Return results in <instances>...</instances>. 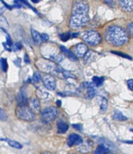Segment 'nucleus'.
<instances>
[{"instance_id": "nucleus-22", "label": "nucleus", "mask_w": 133, "mask_h": 154, "mask_svg": "<svg viewBox=\"0 0 133 154\" xmlns=\"http://www.w3.org/2000/svg\"><path fill=\"white\" fill-rule=\"evenodd\" d=\"M0 66L1 69L3 72H6L8 70V64H7V60L6 58H2L0 59Z\"/></svg>"}, {"instance_id": "nucleus-11", "label": "nucleus", "mask_w": 133, "mask_h": 154, "mask_svg": "<svg viewBox=\"0 0 133 154\" xmlns=\"http://www.w3.org/2000/svg\"><path fill=\"white\" fill-rule=\"evenodd\" d=\"M85 87L87 89V93H86V95H87V98L89 99H92L94 97L96 94V87L94 86V84L93 83H84Z\"/></svg>"}, {"instance_id": "nucleus-18", "label": "nucleus", "mask_w": 133, "mask_h": 154, "mask_svg": "<svg viewBox=\"0 0 133 154\" xmlns=\"http://www.w3.org/2000/svg\"><path fill=\"white\" fill-rule=\"evenodd\" d=\"M107 152H109V149L103 144H100L94 151V154H107Z\"/></svg>"}, {"instance_id": "nucleus-43", "label": "nucleus", "mask_w": 133, "mask_h": 154, "mask_svg": "<svg viewBox=\"0 0 133 154\" xmlns=\"http://www.w3.org/2000/svg\"><path fill=\"white\" fill-rule=\"evenodd\" d=\"M61 100H57V105L58 106V107H60L61 106Z\"/></svg>"}, {"instance_id": "nucleus-30", "label": "nucleus", "mask_w": 133, "mask_h": 154, "mask_svg": "<svg viewBox=\"0 0 133 154\" xmlns=\"http://www.w3.org/2000/svg\"><path fill=\"white\" fill-rule=\"evenodd\" d=\"M112 53H114V54H115V55H119V56L123 57V58H128L129 60H131V58L129 56V55H125V54H123V53L120 52V51H112Z\"/></svg>"}, {"instance_id": "nucleus-16", "label": "nucleus", "mask_w": 133, "mask_h": 154, "mask_svg": "<svg viewBox=\"0 0 133 154\" xmlns=\"http://www.w3.org/2000/svg\"><path fill=\"white\" fill-rule=\"evenodd\" d=\"M113 119L116 121H120V122H125L128 120V118L122 114V112L118 111H114L113 113Z\"/></svg>"}, {"instance_id": "nucleus-10", "label": "nucleus", "mask_w": 133, "mask_h": 154, "mask_svg": "<svg viewBox=\"0 0 133 154\" xmlns=\"http://www.w3.org/2000/svg\"><path fill=\"white\" fill-rule=\"evenodd\" d=\"M121 9L125 12H131L133 10V0H118Z\"/></svg>"}, {"instance_id": "nucleus-37", "label": "nucleus", "mask_w": 133, "mask_h": 154, "mask_svg": "<svg viewBox=\"0 0 133 154\" xmlns=\"http://www.w3.org/2000/svg\"><path fill=\"white\" fill-rule=\"evenodd\" d=\"M73 127L74 128H76V129L79 130V131H82V126L79 124H73Z\"/></svg>"}, {"instance_id": "nucleus-4", "label": "nucleus", "mask_w": 133, "mask_h": 154, "mask_svg": "<svg viewBox=\"0 0 133 154\" xmlns=\"http://www.w3.org/2000/svg\"><path fill=\"white\" fill-rule=\"evenodd\" d=\"M82 39L90 46H96L101 42V36L94 30H86L82 34Z\"/></svg>"}, {"instance_id": "nucleus-33", "label": "nucleus", "mask_w": 133, "mask_h": 154, "mask_svg": "<svg viewBox=\"0 0 133 154\" xmlns=\"http://www.w3.org/2000/svg\"><path fill=\"white\" fill-rule=\"evenodd\" d=\"M41 38L42 42H48L49 39V36L47 34H41Z\"/></svg>"}, {"instance_id": "nucleus-36", "label": "nucleus", "mask_w": 133, "mask_h": 154, "mask_svg": "<svg viewBox=\"0 0 133 154\" xmlns=\"http://www.w3.org/2000/svg\"><path fill=\"white\" fill-rule=\"evenodd\" d=\"M2 46H3L4 48L6 49V51H12V48L10 47V46H9V45H8L6 42H3V43H2Z\"/></svg>"}, {"instance_id": "nucleus-21", "label": "nucleus", "mask_w": 133, "mask_h": 154, "mask_svg": "<svg viewBox=\"0 0 133 154\" xmlns=\"http://www.w3.org/2000/svg\"><path fill=\"white\" fill-rule=\"evenodd\" d=\"M93 83L95 87H101L104 82V78L102 76H94L93 77Z\"/></svg>"}, {"instance_id": "nucleus-26", "label": "nucleus", "mask_w": 133, "mask_h": 154, "mask_svg": "<svg viewBox=\"0 0 133 154\" xmlns=\"http://www.w3.org/2000/svg\"><path fill=\"white\" fill-rule=\"evenodd\" d=\"M107 100L106 98H102L101 102V111L102 112H104L107 110Z\"/></svg>"}, {"instance_id": "nucleus-14", "label": "nucleus", "mask_w": 133, "mask_h": 154, "mask_svg": "<svg viewBox=\"0 0 133 154\" xmlns=\"http://www.w3.org/2000/svg\"><path fill=\"white\" fill-rule=\"evenodd\" d=\"M60 50L64 55H66V56L71 61H74V62H75V61L77 60V58L74 55V54H73L70 50L67 49L66 48L64 47V46H60Z\"/></svg>"}, {"instance_id": "nucleus-3", "label": "nucleus", "mask_w": 133, "mask_h": 154, "mask_svg": "<svg viewBox=\"0 0 133 154\" xmlns=\"http://www.w3.org/2000/svg\"><path fill=\"white\" fill-rule=\"evenodd\" d=\"M16 115L20 120L26 122H32L36 119L34 114L30 107L27 105V103H20L16 109Z\"/></svg>"}, {"instance_id": "nucleus-38", "label": "nucleus", "mask_w": 133, "mask_h": 154, "mask_svg": "<svg viewBox=\"0 0 133 154\" xmlns=\"http://www.w3.org/2000/svg\"><path fill=\"white\" fill-rule=\"evenodd\" d=\"M105 3L107 4L109 6H111V7H113L114 6V0H104Z\"/></svg>"}, {"instance_id": "nucleus-7", "label": "nucleus", "mask_w": 133, "mask_h": 154, "mask_svg": "<svg viewBox=\"0 0 133 154\" xmlns=\"http://www.w3.org/2000/svg\"><path fill=\"white\" fill-rule=\"evenodd\" d=\"M45 87L48 90H54L56 88V79L53 75H46L43 77Z\"/></svg>"}, {"instance_id": "nucleus-31", "label": "nucleus", "mask_w": 133, "mask_h": 154, "mask_svg": "<svg viewBox=\"0 0 133 154\" xmlns=\"http://www.w3.org/2000/svg\"><path fill=\"white\" fill-rule=\"evenodd\" d=\"M13 63L17 67H20L21 66V58H17L15 60H13Z\"/></svg>"}, {"instance_id": "nucleus-8", "label": "nucleus", "mask_w": 133, "mask_h": 154, "mask_svg": "<svg viewBox=\"0 0 133 154\" xmlns=\"http://www.w3.org/2000/svg\"><path fill=\"white\" fill-rule=\"evenodd\" d=\"M82 139L80 135L78 134L73 133L68 137L67 144L69 146H79L82 143Z\"/></svg>"}, {"instance_id": "nucleus-6", "label": "nucleus", "mask_w": 133, "mask_h": 154, "mask_svg": "<svg viewBox=\"0 0 133 154\" xmlns=\"http://www.w3.org/2000/svg\"><path fill=\"white\" fill-rule=\"evenodd\" d=\"M71 51L74 54V55L76 58L77 57L78 58H82L86 55V53L88 51V48H87V46L85 44L79 43L78 45H75L73 48V50Z\"/></svg>"}, {"instance_id": "nucleus-45", "label": "nucleus", "mask_w": 133, "mask_h": 154, "mask_svg": "<svg viewBox=\"0 0 133 154\" xmlns=\"http://www.w3.org/2000/svg\"><path fill=\"white\" fill-rule=\"evenodd\" d=\"M107 154H114V153H112V152H107Z\"/></svg>"}, {"instance_id": "nucleus-25", "label": "nucleus", "mask_w": 133, "mask_h": 154, "mask_svg": "<svg viewBox=\"0 0 133 154\" xmlns=\"http://www.w3.org/2000/svg\"><path fill=\"white\" fill-rule=\"evenodd\" d=\"M41 80V75L38 72H35L32 77V81L35 83H38Z\"/></svg>"}, {"instance_id": "nucleus-44", "label": "nucleus", "mask_w": 133, "mask_h": 154, "mask_svg": "<svg viewBox=\"0 0 133 154\" xmlns=\"http://www.w3.org/2000/svg\"><path fill=\"white\" fill-rule=\"evenodd\" d=\"M41 154H51V152H42Z\"/></svg>"}, {"instance_id": "nucleus-41", "label": "nucleus", "mask_w": 133, "mask_h": 154, "mask_svg": "<svg viewBox=\"0 0 133 154\" xmlns=\"http://www.w3.org/2000/svg\"><path fill=\"white\" fill-rule=\"evenodd\" d=\"M4 11H5V7H0V15H2Z\"/></svg>"}, {"instance_id": "nucleus-13", "label": "nucleus", "mask_w": 133, "mask_h": 154, "mask_svg": "<svg viewBox=\"0 0 133 154\" xmlns=\"http://www.w3.org/2000/svg\"><path fill=\"white\" fill-rule=\"evenodd\" d=\"M69 129V125L66 122L62 120H59L57 123V132L58 133H65Z\"/></svg>"}, {"instance_id": "nucleus-15", "label": "nucleus", "mask_w": 133, "mask_h": 154, "mask_svg": "<svg viewBox=\"0 0 133 154\" xmlns=\"http://www.w3.org/2000/svg\"><path fill=\"white\" fill-rule=\"evenodd\" d=\"M17 100L18 104H20V103H27L26 93H25V90H23V88L21 89L19 94H17Z\"/></svg>"}, {"instance_id": "nucleus-42", "label": "nucleus", "mask_w": 133, "mask_h": 154, "mask_svg": "<svg viewBox=\"0 0 133 154\" xmlns=\"http://www.w3.org/2000/svg\"><path fill=\"white\" fill-rule=\"evenodd\" d=\"M40 1H41V0H31V2H34V3H38Z\"/></svg>"}, {"instance_id": "nucleus-39", "label": "nucleus", "mask_w": 133, "mask_h": 154, "mask_svg": "<svg viewBox=\"0 0 133 154\" xmlns=\"http://www.w3.org/2000/svg\"><path fill=\"white\" fill-rule=\"evenodd\" d=\"M24 62L26 64H30V58H29L28 55H26V54H25L24 55Z\"/></svg>"}, {"instance_id": "nucleus-20", "label": "nucleus", "mask_w": 133, "mask_h": 154, "mask_svg": "<svg viewBox=\"0 0 133 154\" xmlns=\"http://www.w3.org/2000/svg\"><path fill=\"white\" fill-rule=\"evenodd\" d=\"M9 23L2 15H0V28L6 33V30L9 29Z\"/></svg>"}, {"instance_id": "nucleus-17", "label": "nucleus", "mask_w": 133, "mask_h": 154, "mask_svg": "<svg viewBox=\"0 0 133 154\" xmlns=\"http://www.w3.org/2000/svg\"><path fill=\"white\" fill-rule=\"evenodd\" d=\"M0 140H3V141H6L8 144L10 145L11 147H13V148L16 149H22V145L20 143L17 141H14V140H11V139H6V138H3V139H0Z\"/></svg>"}, {"instance_id": "nucleus-2", "label": "nucleus", "mask_w": 133, "mask_h": 154, "mask_svg": "<svg viewBox=\"0 0 133 154\" xmlns=\"http://www.w3.org/2000/svg\"><path fill=\"white\" fill-rule=\"evenodd\" d=\"M105 39L114 46H122L128 42V34L124 28L118 26H111L105 32Z\"/></svg>"}, {"instance_id": "nucleus-27", "label": "nucleus", "mask_w": 133, "mask_h": 154, "mask_svg": "<svg viewBox=\"0 0 133 154\" xmlns=\"http://www.w3.org/2000/svg\"><path fill=\"white\" fill-rule=\"evenodd\" d=\"M71 34L72 32H66V33H63L60 35V38L62 40V42H67L68 40L70 39L71 38Z\"/></svg>"}, {"instance_id": "nucleus-32", "label": "nucleus", "mask_w": 133, "mask_h": 154, "mask_svg": "<svg viewBox=\"0 0 133 154\" xmlns=\"http://www.w3.org/2000/svg\"><path fill=\"white\" fill-rule=\"evenodd\" d=\"M6 44H7L10 47L12 48V46H13V42H12V39L11 38H10V35H8V34H6Z\"/></svg>"}, {"instance_id": "nucleus-12", "label": "nucleus", "mask_w": 133, "mask_h": 154, "mask_svg": "<svg viewBox=\"0 0 133 154\" xmlns=\"http://www.w3.org/2000/svg\"><path fill=\"white\" fill-rule=\"evenodd\" d=\"M29 104H30V109L32 110L33 112H35L37 114L40 112V109H41V107H40V103L38 101V100L37 98L31 97L29 100Z\"/></svg>"}, {"instance_id": "nucleus-19", "label": "nucleus", "mask_w": 133, "mask_h": 154, "mask_svg": "<svg viewBox=\"0 0 133 154\" xmlns=\"http://www.w3.org/2000/svg\"><path fill=\"white\" fill-rule=\"evenodd\" d=\"M31 35L32 38H33V40H34V42H35L37 45H41L42 41H41V34L35 30L34 29L32 28L31 29Z\"/></svg>"}, {"instance_id": "nucleus-1", "label": "nucleus", "mask_w": 133, "mask_h": 154, "mask_svg": "<svg viewBox=\"0 0 133 154\" xmlns=\"http://www.w3.org/2000/svg\"><path fill=\"white\" fill-rule=\"evenodd\" d=\"M89 4L86 0H74L70 20V26L77 29L85 26L90 21Z\"/></svg>"}, {"instance_id": "nucleus-23", "label": "nucleus", "mask_w": 133, "mask_h": 154, "mask_svg": "<svg viewBox=\"0 0 133 154\" xmlns=\"http://www.w3.org/2000/svg\"><path fill=\"white\" fill-rule=\"evenodd\" d=\"M19 1L20 2V3L22 4L23 6V7H24V6H28V7L30 8V9L34 12V13H36L38 15H39V13L38 12V10H36V9H34V8L33 7V6H32L28 2H27V0H19Z\"/></svg>"}, {"instance_id": "nucleus-35", "label": "nucleus", "mask_w": 133, "mask_h": 154, "mask_svg": "<svg viewBox=\"0 0 133 154\" xmlns=\"http://www.w3.org/2000/svg\"><path fill=\"white\" fill-rule=\"evenodd\" d=\"M127 85L128 87V88H129L130 90H133V87H132V85H133V79H128V80L127 81Z\"/></svg>"}, {"instance_id": "nucleus-34", "label": "nucleus", "mask_w": 133, "mask_h": 154, "mask_svg": "<svg viewBox=\"0 0 133 154\" xmlns=\"http://www.w3.org/2000/svg\"><path fill=\"white\" fill-rule=\"evenodd\" d=\"M0 2H2V4H4V6H5V8H6V9H9V10H13V6H10V5H8L7 3H6L4 0H0Z\"/></svg>"}, {"instance_id": "nucleus-9", "label": "nucleus", "mask_w": 133, "mask_h": 154, "mask_svg": "<svg viewBox=\"0 0 133 154\" xmlns=\"http://www.w3.org/2000/svg\"><path fill=\"white\" fill-rule=\"evenodd\" d=\"M93 143L90 140H86V141L83 142L81 143L80 145H79V146H78V151L79 152H82V153H86V152H90V150L92 149L93 148Z\"/></svg>"}, {"instance_id": "nucleus-28", "label": "nucleus", "mask_w": 133, "mask_h": 154, "mask_svg": "<svg viewBox=\"0 0 133 154\" xmlns=\"http://www.w3.org/2000/svg\"><path fill=\"white\" fill-rule=\"evenodd\" d=\"M23 48L22 44L20 43V42H16L15 44H13V46H12V51H18L20 50H21Z\"/></svg>"}, {"instance_id": "nucleus-24", "label": "nucleus", "mask_w": 133, "mask_h": 154, "mask_svg": "<svg viewBox=\"0 0 133 154\" xmlns=\"http://www.w3.org/2000/svg\"><path fill=\"white\" fill-rule=\"evenodd\" d=\"M37 95L38 96V97L41 98V99H45L47 98L48 96V94L46 91H44L41 89H38L37 90Z\"/></svg>"}, {"instance_id": "nucleus-29", "label": "nucleus", "mask_w": 133, "mask_h": 154, "mask_svg": "<svg viewBox=\"0 0 133 154\" xmlns=\"http://www.w3.org/2000/svg\"><path fill=\"white\" fill-rule=\"evenodd\" d=\"M0 120L2 122H6L7 120V115H6L5 111L2 109L1 107H0Z\"/></svg>"}, {"instance_id": "nucleus-40", "label": "nucleus", "mask_w": 133, "mask_h": 154, "mask_svg": "<svg viewBox=\"0 0 133 154\" xmlns=\"http://www.w3.org/2000/svg\"><path fill=\"white\" fill-rule=\"evenodd\" d=\"M133 24L132 23H130L128 25V30H129V33L131 34H132V28H133Z\"/></svg>"}, {"instance_id": "nucleus-5", "label": "nucleus", "mask_w": 133, "mask_h": 154, "mask_svg": "<svg viewBox=\"0 0 133 154\" xmlns=\"http://www.w3.org/2000/svg\"><path fill=\"white\" fill-rule=\"evenodd\" d=\"M41 120L44 123H50L54 121L58 115V110L57 107H45L43 111H41Z\"/></svg>"}]
</instances>
